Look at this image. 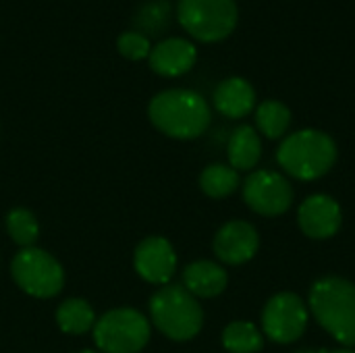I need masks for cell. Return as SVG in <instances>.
Masks as SVG:
<instances>
[{
  "label": "cell",
  "mask_w": 355,
  "mask_h": 353,
  "mask_svg": "<svg viewBox=\"0 0 355 353\" xmlns=\"http://www.w3.org/2000/svg\"><path fill=\"white\" fill-rule=\"evenodd\" d=\"M10 275L19 289L33 298H54L64 283L62 266L48 252L37 248H25L12 258Z\"/></svg>",
  "instance_id": "52a82bcc"
},
{
  "label": "cell",
  "mask_w": 355,
  "mask_h": 353,
  "mask_svg": "<svg viewBox=\"0 0 355 353\" xmlns=\"http://www.w3.org/2000/svg\"><path fill=\"white\" fill-rule=\"evenodd\" d=\"M137 275L152 285H166L177 268V254L164 237L144 239L133 256Z\"/></svg>",
  "instance_id": "7c38bea8"
},
{
  "label": "cell",
  "mask_w": 355,
  "mask_h": 353,
  "mask_svg": "<svg viewBox=\"0 0 355 353\" xmlns=\"http://www.w3.org/2000/svg\"><path fill=\"white\" fill-rule=\"evenodd\" d=\"M212 100L227 119H243L256 108V89L243 77H229L216 85Z\"/></svg>",
  "instance_id": "5bb4252c"
},
{
  "label": "cell",
  "mask_w": 355,
  "mask_h": 353,
  "mask_svg": "<svg viewBox=\"0 0 355 353\" xmlns=\"http://www.w3.org/2000/svg\"><path fill=\"white\" fill-rule=\"evenodd\" d=\"M154 327L173 341L193 339L204 325V312L198 300L183 285H164L150 300Z\"/></svg>",
  "instance_id": "277c9868"
},
{
  "label": "cell",
  "mask_w": 355,
  "mask_h": 353,
  "mask_svg": "<svg viewBox=\"0 0 355 353\" xmlns=\"http://www.w3.org/2000/svg\"><path fill=\"white\" fill-rule=\"evenodd\" d=\"M291 110L279 100H264L256 108V127L268 139L283 137L291 127Z\"/></svg>",
  "instance_id": "e0dca14e"
},
{
  "label": "cell",
  "mask_w": 355,
  "mask_h": 353,
  "mask_svg": "<svg viewBox=\"0 0 355 353\" xmlns=\"http://www.w3.org/2000/svg\"><path fill=\"white\" fill-rule=\"evenodd\" d=\"M56 322L67 335H83L96 325V314L85 300H67L56 310Z\"/></svg>",
  "instance_id": "ac0fdd59"
},
{
  "label": "cell",
  "mask_w": 355,
  "mask_h": 353,
  "mask_svg": "<svg viewBox=\"0 0 355 353\" xmlns=\"http://www.w3.org/2000/svg\"><path fill=\"white\" fill-rule=\"evenodd\" d=\"M277 160L293 179L316 181L324 177L337 162V144L324 131L300 129L281 141Z\"/></svg>",
  "instance_id": "3957f363"
},
{
  "label": "cell",
  "mask_w": 355,
  "mask_h": 353,
  "mask_svg": "<svg viewBox=\"0 0 355 353\" xmlns=\"http://www.w3.org/2000/svg\"><path fill=\"white\" fill-rule=\"evenodd\" d=\"M119 52L129 60H144L150 56V40L141 31H125L116 40Z\"/></svg>",
  "instance_id": "603a6c76"
},
{
  "label": "cell",
  "mask_w": 355,
  "mask_h": 353,
  "mask_svg": "<svg viewBox=\"0 0 355 353\" xmlns=\"http://www.w3.org/2000/svg\"><path fill=\"white\" fill-rule=\"evenodd\" d=\"M200 187L208 198H227L239 187V173L229 164H210L200 175Z\"/></svg>",
  "instance_id": "ffe728a7"
},
{
  "label": "cell",
  "mask_w": 355,
  "mask_h": 353,
  "mask_svg": "<svg viewBox=\"0 0 355 353\" xmlns=\"http://www.w3.org/2000/svg\"><path fill=\"white\" fill-rule=\"evenodd\" d=\"M308 318V304L300 295L283 291L266 302L262 310V333L275 343L289 345L306 333Z\"/></svg>",
  "instance_id": "ba28073f"
},
{
  "label": "cell",
  "mask_w": 355,
  "mask_h": 353,
  "mask_svg": "<svg viewBox=\"0 0 355 353\" xmlns=\"http://www.w3.org/2000/svg\"><path fill=\"white\" fill-rule=\"evenodd\" d=\"M229 277L227 270L210 260H198L185 266L183 270V287L198 300V298H216L227 289Z\"/></svg>",
  "instance_id": "9a60e30c"
},
{
  "label": "cell",
  "mask_w": 355,
  "mask_h": 353,
  "mask_svg": "<svg viewBox=\"0 0 355 353\" xmlns=\"http://www.w3.org/2000/svg\"><path fill=\"white\" fill-rule=\"evenodd\" d=\"M94 341L102 353H137L150 341V322L131 308L110 310L96 320Z\"/></svg>",
  "instance_id": "8992f818"
},
{
  "label": "cell",
  "mask_w": 355,
  "mask_h": 353,
  "mask_svg": "<svg viewBox=\"0 0 355 353\" xmlns=\"http://www.w3.org/2000/svg\"><path fill=\"white\" fill-rule=\"evenodd\" d=\"M329 353H355L352 347H339V350H329Z\"/></svg>",
  "instance_id": "cb8c5ba5"
},
{
  "label": "cell",
  "mask_w": 355,
  "mask_h": 353,
  "mask_svg": "<svg viewBox=\"0 0 355 353\" xmlns=\"http://www.w3.org/2000/svg\"><path fill=\"white\" fill-rule=\"evenodd\" d=\"M223 345L229 353H258L264 347V337L256 325L235 320L223 331Z\"/></svg>",
  "instance_id": "d6986e66"
},
{
  "label": "cell",
  "mask_w": 355,
  "mask_h": 353,
  "mask_svg": "<svg viewBox=\"0 0 355 353\" xmlns=\"http://www.w3.org/2000/svg\"><path fill=\"white\" fill-rule=\"evenodd\" d=\"M297 223L302 233L310 239H331L341 229L343 212L335 198L327 193H314L302 202L297 210Z\"/></svg>",
  "instance_id": "30bf717a"
},
{
  "label": "cell",
  "mask_w": 355,
  "mask_h": 353,
  "mask_svg": "<svg viewBox=\"0 0 355 353\" xmlns=\"http://www.w3.org/2000/svg\"><path fill=\"white\" fill-rule=\"evenodd\" d=\"M308 310L341 347H355V285L352 281L341 277L318 279L310 287Z\"/></svg>",
  "instance_id": "6da1fadb"
},
{
  "label": "cell",
  "mask_w": 355,
  "mask_h": 353,
  "mask_svg": "<svg viewBox=\"0 0 355 353\" xmlns=\"http://www.w3.org/2000/svg\"><path fill=\"white\" fill-rule=\"evenodd\" d=\"M177 19L193 40L214 44L235 31L239 8L235 0H179Z\"/></svg>",
  "instance_id": "5b68a950"
},
{
  "label": "cell",
  "mask_w": 355,
  "mask_h": 353,
  "mask_svg": "<svg viewBox=\"0 0 355 353\" xmlns=\"http://www.w3.org/2000/svg\"><path fill=\"white\" fill-rule=\"evenodd\" d=\"M212 248L223 264L239 266L256 256L260 248V235L254 225L245 221H231L216 231Z\"/></svg>",
  "instance_id": "8fae6325"
},
{
  "label": "cell",
  "mask_w": 355,
  "mask_h": 353,
  "mask_svg": "<svg viewBox=\"0 0 355 353\" xmlns=\"http://www.w3.org/2000/svg\"><path fill=\"white\" fill-rule=\"evenodd\" d=\"M152 125L175 139H196L210 125L208 102L191 89H166L152 98L148 106Z\"/></svg>",
  "instance_id": "7a4b0ae2"
},
{
  "label": "cell",
  "mask_w": 355,
  "mask_h": 353,
  "mask_svg": "<svg viewBox=\"0 0 355 353\" xmlns=\"http://www.w3.org/2000/svg\"><path fill=\"white\" fill-rule=\"evenodd\" d=\"M245 204L262 216H281L293 204V187L275 171H256L243 183Z\"/></svg>",
  "instance_id": "9c48e42d"
},
{
  "label": "cell",
  "mask_w": 355,
  "mask_h": 353,
  "mask_svg": "<svg viewBox=\"0 0 355 353\" xmlns=\"http://www.w3.org/2000/svg\"><path fill=\"white\" fill-rule=\"evenodd\" d=\"M79 353H98V352H89V350H85V352H79Z\"/></svg>",
  "instance_id": "484cf974"
},
{
  "label": "cell",
  "mask_w": 355,
  "mask_h": 353,
  "mask_svg": "<svg viewBox=\"0 0 355 353\" xmlns=\"http://www.w3.org/2000/svg\"><path fill=\"white\" fill-rule=\"evenodd\" d=\"M295 353H329V350H300Z\"/></svg>",
  "instance_id": "d4e9b609"
},
{
  "label": "cell",
  "mask_w": 355,
  "mask_h": 353,
  "mask_svg": "<svg viewBox=\"0 0 355 353\" xmlns=\"http://www.w3.org/2000/svg\"><path fill=\"white\" fill-rule=\"evenodd\" d=\"M168 17H171V4L166 0H152L139 8L135 21L144 35H148V33L152 35V33H160L164 29V25L168 23Z\"/></svg>",
  "instance_id": "7402d4cb"
},
{
  "label": "cell",
  "mask_w": 355,
  "mask_h": 353,
  "mask_svg": "<svg viewBox=\"0 0 355 353\" xmlns=\"http://www.w3.org/2000/svg\"><path fill=\"white\" fill-rule=\"evenodd\" d=\"M150 67L162 77H179L191 71L198 60V50L189 40L166 37L150 50Z\"/></svg>",
  "instance_id": "4fadbf2b"
},
{
  "label": "cell",
  "mask_w": 355,
  "mask_h": 353,
  "mask_svg": "<svg viewBox=\"0 0 355 353\" xmlns=\"http://www.w3.org/2000/svg\"><path fill=\"white\" fill-rule=\"evenodd\" d=\"M6 231H8L10 239L17 246H23V248H29L40 235V227H37L35 216L25 208H15V210L8 212Z\"/></svg>",
  "instance_id": "44dd1931"
},
{
  "label": "cell",
  "mask_w": 355,
  "mask_h": 353,
  "mask_svg": "<svg viewBox=\"0 0 355 353\" xmlns=\"http://www.w3.org/2000/svg\"><path fill=\"white\" fill-rule=\"evenodd\" d=\"M227 156H229V166H233L237 173L252 171L262 156V141L258 131L250 125L237 127L229 137Z\"/></svg>",
  "instance_id": "2e32d148"
}]
</instances>
